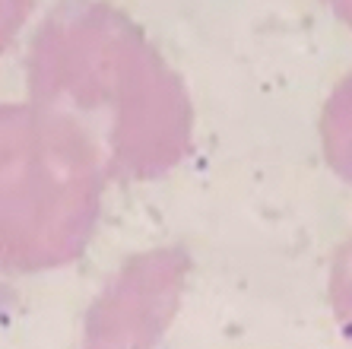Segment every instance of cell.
<instances>
[{"mask_svg":"<svg viewBox=\"0 0 352 349\" xmlns=\"http://www.w3.org/2000/svg\"><path fill=\"white\" fill-rule=\"evenodd\" d=\"M35 105L80 127L111 181L162 178L184 162L194 105L146 32L105 0H60L29 48Z\"/></svg>","mask_w":352,"mask_h":349,"instance_id":"obj_1","label":"cell"},{"mask_svg":"<svg viewBox=\"0 0 352 349\" xmlns=\"http://www.w3.org/2000/svg\"><path fill=\"white\" fill-rule=\"evenodd\" d=\"M108 171L80 127L35 105H0V273L74 264L102 213Z\"/></svg>","mask_w":352,"mask_h":349,"instance_id":"obj_2","label":"cell"},{"mask_svg":"<svg viewBox=\"0 0 352 349\" xmlns=\"http://www.w3.org/2000/svg\"><path fill=\"white\" fill-rule=\"evenodd\" d=\"M190 257L184 248H159L124 264L105 286L86 317V343L92 346H149L168 330Z\"/></svg>","mask_w":352,"mask_h":349,"instance_id":"obj_3","label":"cell"},{"mask_svg":"<svg viewBox=\"0 0 352 349\" xmlns=\"http://www.w3.org/2000/svg\"><path fill=\"white\" fill-rule=\"evenodd\" d=\"M320 147L327 165L352 184V74L340 80L320 114Z\"/></svg>","mask_w":352,"mask_h":349,"instance_id":"obj_4","label":"cell"},{"mask_svg":"<svg viewBox=\"0 0 352 349\" xmlns=\"http://www.w3.org/2000/svg\"><path fill=\"white\" fill-rule=\"evenodd\" d=\"M330 308L340 333L352 343V238L340 248L330 270Z\"/></svg>","mask_w":352,"mask_h":349,"instance_id":"obj_5","label":"cell"},{"mask_svg":"<svg viewBox=\"0 0 352 349\" xmlns=\"http://www.w3.org/2000/svg\"><path fill=\"white\" fill-rule=\"evenodd\" d=\"M35 0H0V54L16 41L19 29L32 13Z\"/></svg>","mask_w":352,"mask_h":349,"instance_id":"obj_6","label":"cell"},{"mask_svg":"<svg viewBox=\"0 0 352 349\" xmlns=\"http://www.w3.org/2000/svg\"><path fill=\"white\" fill-rule=\"evenodd\" d=\"M327 3H330V10H333L336 17H340V23L352 29V0H327Z\"/></svg>","mask_w":352,"mask_h":349,"instance_id":"obj_7","label":"cell"}]
</instances>
